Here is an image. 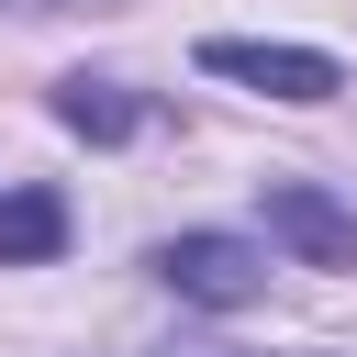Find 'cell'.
Returning a JSON list of instances; mask_svg holds the SVG:
<instances>
[{
  "label": "cell",
  "instance_id": "cell-1",
  "mask_svg": "<svg viewBox=\"0 0 357 357\" xmlns=\"http://www.w3.org/2000/svg\"><path fill=\"white\" fill-rule=\"evenodd\" d=\"M145 268H156L178 301H201V312H245V301L268 290V245H257V234H212V223H201V234H167Z\"/></svg>",
  "mask_w": 357,
  "mask_h": 357
},
{
  "label": "cell",
  "instance_id": "cell-2",
  "mask_svg": "<svg viewBox=\"0 0 357 357\" xmlns=\"http://www.w3.org/2000/svg\"><path fill=\"white\" fill-rule=\"evenodd\" d=\"M201 67L234 78V89H268V100H335V89H346V67H335L324 45H257V33H212Z\"/></svg>",
  "mask_w": 357,
  "mask_h": 357
},
{
  "label": "cell",
  "instance_id": "cell-3",
  "mask_svg": "<svg viewBox=\"0 0 357 357\" xmlns=\"http://www.w3.org/2000/svg\"><path fill=\"white\" fill-rule=\"evenodd\" d=\"M268 234H279L301 268H357V212H346L335 190H312V178H279V190H268Z\"/></svg>",
  "mask_w": 357,
  "mask_h": 357
},
{
  "label": "cell",
  "instance_id": "cell-4",
  "mask_svg": "<svg viewBox=\"0 0 357 357\" xmlns=\"http://www.w3.org/2000/svg\"><path fill=\"white\" fill-rule=\"evenodd\" d=\"M56 123H67L78 145H134V134H145V100L112 89V78H56Z\"/></svg>",
  "mask_w": 357,
  "mask_h": 357
},
{
  "label": "cell",
  "instance_id": "cell-5",
  "mask_svg": "<svg viewBox=\"0 0 357 357\" xmlns=\"http://www.w3.org/2000/svg\"><path fill=\"white\" fill-rule=\"evenodd\" d=\"M67 245V201L56 190H0V268H45Z\"/></svg>",
  "mask_w": 357,
  "mask_h": 357
},
{
  "label": "cell",
  "instance_id": "cell-6",
  "mask_svg": "<svg viewBox=\"0 0 357 357\" xmlns=\"http://www.w3.org/2000/svg\"><path fill=\"white\" fill-rule=\"evenodd\" d=\"M167 357H268V346H167ZM301 357H335V346H301Z\"/></svg>",
  "mask_w": 357,
  "mask_h": 357
}]
</instances>
